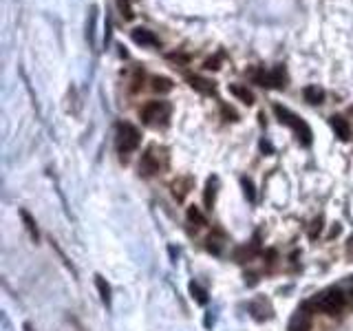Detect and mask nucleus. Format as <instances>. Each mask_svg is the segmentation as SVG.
<instances>
[{
  "instance_id": "4",
  "label": "nucleus",
  "mask_w": 353,
  "mask_h": 331,
  "mask_svg": "<svg viewBox=\"0 0 353 331\" xmlns=\"http://www.w3.org/2000/svg\"><path fill=\"white\" fill-rule=\"evenodd\" d=\"M316 307L325 313H335L344 307V296L340 289H329L316 300Z\"/></svg>"
},
{
  "instance_id": "11",
  "label": "nucleus",
  "mask_w": 353,
  "mask_h": 331,
  "mask_svg": "<svg viewBox=\"0 0 353 331\" xmlns=\"http://www.w3.org/2000/svg\"><path fill=\"white\" fill-rule=\"evenodd\" d=\"M331 128L335 130V137H340L342 141H347L351 137V126H349V122L342 115H333L331 117Z\"/></svg>"
},
{
  "instance_id": "28",
  "label": "nucleus",
  "mask_w": 353,
  "mask_h": 331,
  "mask_svg": "<svg viewBox=\"0 0 353 331\" xmlns=\"http://www.w3.org/2000/svg\"><path fill=\"white\" fill-rule=\"evenodd\" d=\"M168 60H172V62H188V55H176V53H170V55H168Z\"/></svg>"
},
{
  "instance_id": "7",
  "label": "nucleus",
  "mask_w": 353,
  "mask_h": 331,
  "mask_svg": "<svg viewBox=\"0 0 353 331\" xmlns=\"http://www.w3.org/2000/svg\"><path fill=\"white\" fill-rule=\"evenodd\" d=\"M185 79H188V84L194 88V91L203 93V95H214V93H216V86H214V82H210V79L201 77V75L185 73Z\"/></svg>"
},
{
  "instance_id": "32",
  "label": "nucleus",
  "mask_w": 353,
  "mask_h": 331,
  "mask_svg": "<svg viewBox=\"0 0 353 331\" xmlns=\"http://www.w3.org/2000/svg\"><path fill=\"white\" fill-rule=\"evenodd\" d=\"M22 329H25V331H33V327H31L29 322H25V325H22Z\"/></svg>"
},
{
  "instance_id": "6",
  "label": "nucleus",
  "mask_w": 353,
  "mask_h": 331,
  "mask_svg": "<svg viewBox=\"0 0 353 331\" xmlns=\"http://www.w3.org/2000/svg\"><path fill=\"white\" fill-rule=\"evenodd\" d=\"M130 38L135 44H141V47H159V38L152 33V31L144 29V26H137V29L130 31Z\"/></svg>"
},
{
  "instance_id": "25",
  "label": "nucleus",
  "mask_w": 353,
  "mask_h": 331,
  "mask_svg": "<svg viewBox=\"0 0 353 331\" xmlns=\"http://www.w3.org/2000/svg\"><path fill=\"white\" fill-rule=\"evenodd\" d=\"M144 77H146V75H144V71H141V69H137V71H135V77H132V91H135V93L139 91L141 86H144Z\"/></svg>"
},
{
  "instance_id": "26",
  "label": "nucleus",
  "mask_w": 353,
  "mask_h": 331,
  "mask_svg": "<svg viewBox=\"0 0 353 331\" xmlns=\"http://www.w3.org/2000/svg\"><path fill=\"white\" fill-rule=\"evenodd\" d=\"M219 64H221V55H214V57H210V60H205L203 66H205L207 71H216V69H221Z\"/></svg>"
},
{
  "instance_id": "14",
  "label": "nucleus",
  "mask_w": 353,
  "mask_h": 331,
  "mask_svg": "<svg viewBox=\"0 0 353 331\" xmlns=\"http://www.w3.org/2000/svg\"><path fill=\"white\" fill-rule=\"evenodd\" d=\"M216 188H219V177H210V179H207V183H205V192H203V203H205V207L214 205Z\"/></svg>"
},
{
  "instance_id": "21",
  "label": "nucleus",
  "mask_w": 353,
  "mask_h": 331,
  "mask_svg": "<svg viewBox=\"0 0 353 331\" xmlns=\"http://www.w3.org/2000/svg\"><path fill=\"white\" fill-rule=\"evenodd\" d=\"M117 7H119V11H122V16L126 18V20H132V18H135L132 7H130V2H128V0H117Z\"/></svg>"
},
{
  "instance_id": "15",
  "label": "nucleus",
  "mask_w": 353,
  "mask_h": 331,
  "mask_svg": "<svg viewBox=\"0 0 353 331\" xmlns=\"http://www.w3.org/2000/svg\"><path fill=\"white\" fill-rule=\"evenodd\" d=\"M150 88H152L154 93H159V95L170 93L172 91V79L170 77H163V75H154V77L150 79Z\"/></svg>"
},
{
  "instance_id": "22",
  "label": "nucleus",
  "mask_w": 353,
  "mask_h": 331,
  "mask_svg": "<svg viewBox=\"0 0 353 331\" xmlns=\"http://www.w3.org/2000/svg\"><path fill=\"white\" fill-rule=\"evenodd\" d=\"M221 115H223L227 122H238V113L234 108H229L227 104H221Z\"/></svg>"
},
{
  "instance_id": "31",
  "label": "nucleus",
  "mask_w": 353,
  "mask_h": 331,
  "mask_svg": "<svg viewBox=\"0 0 353 331\" xmlns=\"http://www.w3.org/2000/svg\"><path fill=\"white\" fill-rule=\"evenodd\" d=\"M347 252H349V254H351V252H353V234H351V236H349V241H347Z\"/></svg>"
},
{
  "instance_id": "8",
  "label": "nucleus",
  "mask_w": 353,
  "mask_h": 331,
  "mask_svg": "<svg viewBox=\"0 0 353 331\" xmlns=\"http://www.w3.org/2000/svg\"><path fill=\"white\" fill-rule=\"evenodd\" d=\"M289 331H311V313H307L304 309L296 311L289 320Z\"/></svg>"
},
{
  "instance_id": "20",
  "label": "nucleus",
  "mask_w": 353,
  "mask_h": 331,
  "mask_svg": "<svg viewBox=\"0 0 353 331\" xmlns=\"http://www.w3.org/2000/svg\"><path fill=\"white\" fill-rule=\"evenodd\" d=\"M188 221L190 223H197V225H205V216L201 214V210L199 207H188Z\"/></svg>"
},
{
  "instance_id": "27",
  "label": "nucleus",
  "mask_w": 353,
  "mask_h": 331,
  "mask_svg": "<svg viewBox=\"0 0 353 331\" xmlns=\"http://www.w3.org/2000/svg\"><path fill=\"white\" fill-rule=\"evenodd\" d=\"M207 250L210 252H214V254H221V243L216 241V238H207Z\"/></svg>"
},
{
  "instance_id": "19",
  "label": "nucleus",
  "mask_w": 353,
  "mask_h": 331,
  "mask_svg": "<svg viewBox=\"0 0 353 331\" xmlns=\"http://www.w3.org/2000/svg\"><path fill=\"white\" fill-rule=\"evenodd\" d=\"M190 294L197 298V303L199 305H205L207 303V294H205V289H201V287L197 285V282H190Z\"/></svg>"
},
{
  "instance_id": "5",
  "label": "nucleus",
  "mask_w": 353,
  "mask_h": 331,
  "mask_svg": "<svg viewBox=\"0 0 353 331\" xmlns=\"http://www.w3.org/2000/svg\"><path fill=\"white\" fill-rule=\"evenodd\" d=\"M161 163H159V157L154 154V146L148 148L144 154H141V161H139V172L144 177H152L154 172H159Z\"/></svg>"
},
{
  "instance_id": "17",
  "label": "nucleus",
  "mask_w": 353,
  "mask_h": 331,
  "mask_svg": "<svg viewBox=\"0 0 353 331\" xmlns=\"http://www.w3.org/2000/svg\"><path fill=\"white\" fill-rule=\"evenodd\" d=\"M20 216H22V221H25V225H26V232L31 234V238H33V243H38L40 241V232H38V225H35V221L31 219V214L26 210H20Z\"/></svg>"
},
{
  "instance_id": "18",
  "label": "nucleus",
  "mask_w": 353,
  "mask_h": 331,
  "mask_svg": "<svg viewBox=\"0 0 353 331\" xmlns=\"http://www.w3.org/2000/svg\"><path fill=\"white\" fill-rule=\"evenodd\" d=\"M241 185H243V192H245L247 201L254 203V201H256V192H254V183H252L250 177H243V179H241Z\"/></svg>"
},
{
  "instance_id": "12",
  "label": "nucleus",
  "mask_w": 353,
  "mask_h": 331,
  "mask_svg": "<svg viewBox=\"0 0 353 331\" xmlns=\"http://www.w3.org/2000/svg\"><path fill=\"white\" fill-rule=\"evenodd\" d=\"M227 91L232 93L234 97H238V100H241L243 104H247V106L254 104V93H252L247 86H243V84H229Z\"/></svg>"
},
{
  "instance_id": "3",
  "label": "nucleus",
  "mask_w": 353,
  "mask_h": 331,
  "mask_svg": "<svg viewBox=\"0 0 353 331\" xmlns=\"http://www.w3.org/2000/svg\"><path fill=\"white\" fill-rule=\"evenodd\" d=\"M139 141H141V135H139V130H137L132 124L124 122V124H119V126H117V137H115V144H117L119 154H130L132 150H137Z\"/></svg>"
},
{
  "instance_id": "2",
  "label": "nucleus",
  "mask_w": 353,
  "mask_h": 331,
  "mask_svg": "<svg viewBox=\"0 0 353 331\" xmlns=\"http://www.w3.org/2000/svg\"><path fill=\"white\" fill-rule=\"evenodd\" d=\"M170 104L168 102H148V104L141 108V122L146 126H168V119H170Z\"/></svg>"
},
{
  "instance_id": "13",
  "label": "nucleus",
  "mask_w": 353,
  "mask_h": 331,
  "mask_svg": "<svg viewBox=\"0 0 353 331\" xmlns=\"http://www.w3.org/2000/svg\"><path fill=\"white\" fill-rule=\"evenodd\" d=\"M303 95H304V102H309V104H313V106L325 102V91H322L318 84H309V86H304Z\"/></svg>"
},
{
  "instance_id": "10",
  "label": "nucleus",
  "mask_w": 353,
  "mask_h": 331,
  "mask_svg": "<svg viewBox=\"0 0 353 331\" xmlns=\"http://www.w3.org/2000/svg\"><path fill=\"white\" fill-rule=\"evenodd\" d=\"M192 185H194V179H192V177H179V179L172 183V194L176 197V201H183L185 194L192 190Z\"/></svg>"
},
{
  "instance_id": "1",
  "label": "nucleus",
  "mask_w": 353,
  "mask_h": 331,
  "mask_svg": "<svg viewBox=\"0 0 353 331\" xmlns=\"http://www.w3.org/2000/svg\"><path fill=\"white\" fill-rule=\"evenodd\" d=\"M274 113H276V117L280 119V124H287V126L296 132V137H298L300 144H303V146H311L313 132H311L309 124L304 122L303 117H298L296 113H291L289 108H285V106H280V104H274Z\"/></svg>"
},
{
  "instance_id": "24",
  "label": "nucleus",
  "mask_w": 353,
  "mask_h": 331,
  "mask_svg": "<svg viewBox=\"0 0 353 331\" xmlns=\"http://www.w3.org/2000/svg\"><path fill=\"white\" fill-rule=\"evenodd\" d=\"M320 232H322V216H318V219L311 221V228H309V238H316Z\"/></svg>"
},
{
  "instance_id": "16",
  "label": "nucleus",
  "mask_w": 353,
  "mask_h": 331,
  "mask_svg": "<svg viewBox=\"0 0 353 331\" xmlns=\"http://www.w3.org/2000/svg\"><path fill=\"white\" fill-rule=\"evenodd\" d=\"M95 287H97V291H100L101 303H104L106 307H110V285L106 282L104 276H100V274L95 276Z\"/></svg>"
},
{
  "instance_id": "23",
  "label": "nucleus",
  "mask_w": 353,
  "mask_h": 331,
  "mask_svg": "<svg viewBox=\"0 0 353 331\" xmlns=\"http://www.w3.org/2000/svg\"><path fill=\"white\" fill-rule=\"evenodd\" d=\"M51 247H53V250H55V252H57V256H60V258H62V260H64V265H66V267H69V269H71V272H73V274H75V276H77V272H75V267H73V265H71V260H69V258H66V256H64V252H62V250H60V245H57V243H55V241H53V238H51Z\"/></svg>"
},
{
  "instance_id": "9",
  "label": "nucleus",
  "mask_w": 353,
  "mask_h": 331,
  "mask_svg": "<svg viewBox=\"0 0 353 331\" xmlns=\"http://www.w3.org/2000/svg\"><path fill=\"white\" fill-rule=\"evenodd\" d=\"M267 86H272V88H285L287 86V73H285V66H282V64L274 66V69L269 71Z\"/></svg>"
},
{
  "instance_id": "30",
  "label": "nucleus",
  "mask_w": 353,
  "mask_h": 331,
  "mask_svg": "<svg viewBox=\"0 0 353 331\" xmlns=\"http://www.w3.org/2000/svg\"><path fill=\"white\" fill-rule=\"evenodd\" d=\"M69 322H71V325H73V327H75V329H77V331H86V329H84V327H82V325H79V320H77V318H73V316H69Z\"/></svg>"
},
{
  "instance_id": "29",
  "label": "nucleus",
  "mask_w": 353,
  "mask_h": 331,
  "mask_svg": "<svg viewBox=\"0 0 353 331\" xmlns=\"http://www.w3.org/2000/svg\"><path fill=\"white\" fill-rule=\"evenodd\" d=\"M260 150H263V153H267V154H269V153H274L272 144H269V141H265V139L260 141Z\"/></svg>"
}]
</instances>
